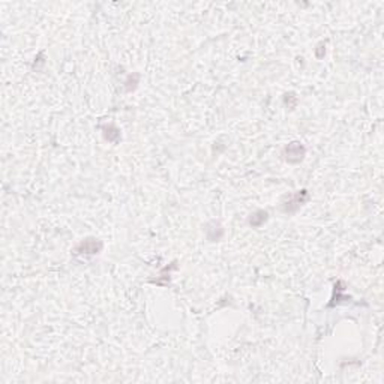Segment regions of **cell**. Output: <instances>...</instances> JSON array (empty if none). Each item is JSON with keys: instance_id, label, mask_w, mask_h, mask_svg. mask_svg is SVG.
Returning a JSON list of instances; mask_svg holds the SVG:
<instances>
[{"instance_id": "1", "label": "cell", "mask_w": 384, "mask_h": 384, "mask_svg": "<svg viewBox=\"0 0 384 384\" xmlns=\"http://www.w3.org/2000/svg\"><path fill=\"white\" fill-rule=\"evenodd\" d=\"M305 153H306V149L302 143L299 141H293L290 143L288 146H285L282 155H284V159L288 162V164H299L303 161L305 158Z\"/></svg>"}, {"instance_id": "4", "label": "cell", "mask_w": 384, "mask_h": 384, "mask_svg": "<svg viewBox=\"0 0 384 384\" xmlns=\"http://www.w3.org/2000/svg\"><path fill=\"white\" fill-rule=\"evenodd\" d=\"M206 234H207V239L210 242H218L221 237L224 236V228L221 225L220 222L216 221H212L206 225Z\"/></svg>"}, {"instance_id": "6", "label": "cell", "mask_w": 384, "mask_h": 384, "mask_svg": "<svg viewBox=\"0 0 384 384\" xmlns=\"http://www.w3.org/2000/svg\"><path fill=\"white\" fill-rule=\"evenodd\" d=\"M102 129H104V135H105V138H107L108 141H111V143H116V141L120 138V131H119L116 126L108 125V126H104Z\"/></svg>"}, {"instance_id": "2", "label": "cell", "mask_w": 384, "mask_h": 384, "mask_svg": "<svg viewBox=\"0 0 384 384\" xmlns=\"http://www.w3.org/2000/svg\"><path fill=\"white\" fill-rule=\"evenodd\" d=\"M308 198H309V194H308L306 189H302V191L296 192L294 195H291L288 198V203L284 204V212L285 213H294L302 204H305L308 201Z\"/></svg>"}, {"instance_id": "5", "label": "cell", "mask_w": 384, "mask_h": 384, "mask_svg": "<svg viewBox=\"0 0 384 384\" xmlns=\"http://www.w3.org/2000/svg\"><path fill=\"white\" fill-rule=\"evenodd\" d=\"M269 218V213L266 212V210H257V212H254L251 216H249V220H248V224L251 225V227H254V228H258V227H261L266 221Z\"/></svg>"}, {"instance_id": "3", "label": "cell", "mask_w": 384, "mask_h": 384, "mask_svg": "<svg viewBox=\"0 0 384 384\" xmlns=\"http://www.w3.org/2000/svg\"><path fill=\"white\" fill-rule=\"evenodd\" d=\"M102 249V242L96 240V239H86L83 242H80L75 248V254H99Z\"/></svg>"}]
</instances>
